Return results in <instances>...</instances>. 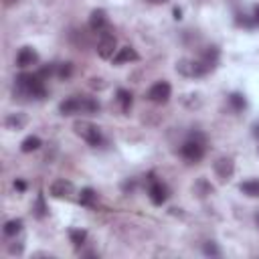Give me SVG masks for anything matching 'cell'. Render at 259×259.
Segmentation results:
<instances>
[{
  "label": "cell",
  "instance_id": "cell-12",
  "mask_svg": "<svg viewBox=\"0 0 259 259\" xmlns=\"http://www.w3.org/2000/svg\"><path fill=\"white\" fill-rule=\"evenodd\" d=\"M36 59H38V55H36L30 47L20 49V53L16 55V63H18V67H28V65H32V63H36Z\"/></svg>",
  "mask_w": 259,
  "mask_h": 259
},
{
  "label": "cell",
  "instance_id": "cell-18",
  "mask_svg": "<svg viewBox=\"0 0 259 259\" xmlns=\"http://www.w3.org/2000/svg\"><path fill=\"white\" fill-rule=\"evenodd\" d=\"M20 229H22V221H18V219H14V221H8V223L4 225V233H6L8 237H12V235H18V233H20Z\"/></svg>",
  "mask_w": 259,
  "mask_h": 259
},
{
  "label": "cell",
  "instance_id": "cell-8",
  "mask_svg": "<svg viewBox=\"0 0 259 259\" xmlns=\"http://www.w3.org/2000/svg\"><path fill=\"white\" fill-rule=\"evenodd\" d=\"M89 28H91L93 32H99V34L109 32V22H107V16H105L103 10H93V12H91Z\"/></svg>",
  "mask_w": 259,
  "mask_h": 259
},
{
  "label": "cell",
  "instance_id": "cell-27",
  "mask_svg": "<svg viewBox=\"0 0 259 259\" xmlns=\"http://www.w3.org/2000/svg\"><path fill=\"white\" fill-rule=\"evenodd\" d=\"M150 2H156L158 4V2H166V0H150Z\"/></svg>",
  "mask_w": 259,
  "mask_h": 259
},
{
  "label": "cell",
  "instance_id": "cell-6",
  "mask_svg": "<svg viewBox=\"0 0 259 259\" xmlns=\"http://www.w3.org/2000/svg\"><path fill=\"white\" fill-rule=\"evenodd\" d=\"M97 53L101 59H113V53H115V36L109 32H103L99 34V42H97Z\"/></svg>",
  "mask_w": 259,
  "mask_h": 259
},
{
  "label": "cell",
  "instance_id": "cell-5",
  "mask_svg": "<svg viewBox=\"0 0 259 259\" xmlns=\"http://www.w3.org/2000/svg\"><path fill=\"white\" fill-rule=\"evenodd\" d=\"M73 130H75V134L81 136L87 144H91V146H99V144H101V132H99V127H97L95 123H91V121H87V119H79V121H75Z\"/></svg>",
  "mask_w": 259,
  "mask_h": 259
},
{
  "label": "cell",
  "instance_id": "cell-24",
  "mask_svg": "<svg viewBox=\"0 0 259 259\" xmlns=\"http://www.w3.org/2000/svg\"><path fill=\"white\" fill-rule=\"evenodd\" d=\"M36 208H38V210H36V214H38V217H42V214H45V202H42V196H38Z\"/></svg>",
  "mask_w": 259,
  "mask_h": 259
},
{
  "label": "cell",
  "instance_id": "cell-3",
  "mask_svg": "<svg viewBox=\"0 0 259 259\" xmlns=\"http://www.w3.org/2000/svg\"><path fill=\"white\" fill-rule=\"evenodd\" d=\"M16 85H18V89H20L22 93H26V95H30V97H45V85H42L40 75L22 73V75H18Z\"/></svg>",
  "mask_w": 259,
  "mask_h": 259
},
{
  "label": "cell",
  "instance_id": "cell-4",
  "mask_svg": "<svg viewBox=\"0 0 259 259\" xmlns=\"http://www.w3.org/2000/svg\"><path fill=\"white\" fill-rule=\"evenodd\" d=\"M180 154H182L186 160H190V162H198V160L204 156V138L198 136V134L190 136V138L182 144Z\"/></svg>",
  "mask_w": 259,
  "mask_h": 259
},
{
  "label": "cell",
  "instance_id": "cell-26",
  "mask_svg": "<svg viewBox=\"0 0 259 259\" xmlns=\"http://www.w3.org/2000/svg\"><path fill=\"white\" fill-rule=\"evenodd\" d=\"M253 22H255V24H259V6L255 8V14H253Z\"/></svg>",
  "mask_w": 259,
  "mask_h": 259
},
{
  "label": "cell",
  "instance_id": "cell-10",
  "mask_svg": "<svg viewBox=\"0 0 259 259\" xmlns=\"http://www.w3.org/2000/svg\"><path fill=\"white\" fill-rule=\"evenodd\" d=\"M51 194H53L55 198H69V196L73 194V184H71L69 180H65V178L55 180V182L51 184Z\"/></svg>",
  "mask_w": 259,
  "mask_h": 259
},
{
  "label": "cell",
  "instance_id": "cell-1",
  "mask_svg": "<svg viewBox=\"0 0 259 259\" xmlns=\"http://www.w3.org/2000/svg\"><path fill=\"white\" fill-rule=\"evenodd\" d=\"M63 115H71V113H91L99 109V103L93 97H69L67 101H63L59 105Z\"/></svg>",
  "mask_w": 259,
  "mask_h": 259
},
{
  "label": "cell",
  "instance_id": "cell-23",
  "mask_svg": "<svg viewBox=\"0 0 259 259\" xmlns=\"http://www.w3.org/2000/svg\"><path fill=\"white\" fill-rule=\"evenodd\" d=\"M71 75V63H63L59 67V77H69Z\"/></svg>",
  "mask_w": 259,
  "mask_h": 259
},
{
  "label": "cell",
  "instance_id": "cell-11",
  "mask_svg": "<svg viewBox=\"0 0 259 259\" xmlns=\"http://www.w3.org/2000/svg\"><path fill=\"white\" fill-rule=\"evenodd\" d=\"M138 59H140V55H138L132 47H121V49H117V53L113 55V63H115V65L130 63V61H138Z\"/></svg>",
  "mask_w": 259,
  "mask_h": 259
},
{
  "label": "cell",
  "instance_id": "cell-25",
  "mask_svg": "<svg viewBox=\"0 0 259 259\" xmlns=\"http://www.w3.org/2000/svg\"><path fill=\"white\" fill-rule=\"evenodd\" d=\"M14 188H18V190H24V188H26V184H24L22 180H16V182H14Z\"/></svg>",
  "mask_w": 259,
  "mask_h": 259
},
{
  "label": "cell",
  "instance_id": "cell-14",
  "mask_svg": "<svg viewBox=\"0 0 259 259\" xmlns=\"http://www.w3.org/2000/svg\"><path fill=\"white\" fill-rule=\"evenodd\" d=\"M241 190L247 196H259V180H247L241 184Z\"/></svg>",
  "mask_w": 259,
  "mask_h": 259
},
{
  "label": "cell",
  "instance_id": "cell-29",
  "mask_svg": "<svg viewBox=\"0 0 259 259\" xmlns=\"http://www.w3.org/2000/svg\"><path fill=\"white\" fill-rule=\"evenodd\" d=\"M6 2H8V4H12V2H14V0H6Z\"/></svg>",
  "mask_w": 259,
  "mask_h": 259
},
{
  "label": "cell",
  "instance_id": "cell-2",
  "mask_svg": "<svg viewBox=\"0 0 259 259\" xmlns=\"http://www.w3.org/2000/svg\"><path fill=\"white\" fill-rule=\"evenodd\" d=\"M212 69V65L204 59H180L176 63V71L184 77H202Z\"/></svg>",
  "mask_w": 259,
  "mask_h": 259
},
{
  "label": "cell",
  "instance_id": "cell-20",
  "mask_svg": "<svg viewBox=\"0 0 259 259\" xmlns=\"http://www.w3.org/2000/svg\"><path fill=\"white\" fill-rule=\"evenodd\" d=\"M69 235H71V241H73V245H75V247L83 245V241H85V237H87V233H85V231H71Z\"/></svg>",
  "mask_w": 259,
  "mask_h": 259
},
{
  "label": "cell",
  "instance_id": "cell-15",
  "mask_svg": "<svg viewBox=\"0 0 259 259\" xmlns=\"http://www.w3.org/2000/svg\"><path fill=\"white\" fill-rule=\"evenodd\" d=\"M38 148H40V140H38L36 136H28V138L22 142V146H20L22 152H34V150H38Z\"/></svg>",
  "mask_w": 259,
  "mask_h": 259
},
{
  "label": "cell",
  "instance_id": "cell-22",
  "mask_svg": "<svg viewBox=\"0 0 259 259\" xmlns=\"http://www.w3.org/2000/svg\"><path fill=\"white\" fill-rule=\"evenodd\" d=\"M202 251H204L206 255H212V257H219V255H221V249H219L214 243H206V245L202 247Z\"/></svg>",
  "mask_w": 259,
  "mask_h": 259
},
{
  "label": "cell",
  "instance_id": "cell-13",
  "mask_svg": "<svg viewBox=\"0 0 259 259\" xmlns=\"http://www.w3.org/2000/svg\"><path fill=\"white\" fill-rule=\"evenodd\" d=\"M233 160L231 158H221V160H217L214 162V170H217V174L225 180V178H229L231 174H233Z\"/></svg>",
  "mask_w": 259,
  "mask_h": 259
},
{
  "label": "cell",
  "instance_id": "cell-7",
  "mask_svg": "<svg viewBox=\"0 0 259 259\" xmlns=\"http://www.w3.org/2000/svg\"><path fill=\"white\" fill-rule=\"evenodd\" d=\"M170 83L168 81H158V83H154L152 87H150V91H148V97L154 101V103H166L168 101V97H170Z\"/></svg>",
  "mask_w": 259,
  "mask_h": 259
},
{
  "label": "cell",
  "instance_id": "cell-21",
  "mask_svg": "<svg viewBox=\"0 0 259 259\" xmlns=\"http://www.w3.org/2000/svg\"><path fill=\"white\" fill-rule=\"evenodd\" d=\"M229 101L233 103L235 109H243V107H245V99H243V95H239V93H233V95L229 97Z\"/></svg>",
  "mask_w": 259,
  "mask_h": 259
},
{
  "label": "cell",
  "instance_id": "cell-28",
  "mask_svg": "<svg viewBox=\"0 0 259 259\" xmlns=\"http://www.w3.org/2000/svg\"><path fill=\"white\" fill-rule=\"evenodd\" d=\"M255 221H257V225H259V212H257V217H255Z\"/></svg>",
  "mask_w": 259,
  "mask_h": 259
},
{
  "label": "cell",
  "instance_id": "cell-9",
  "mask_svg": "<svg viewBox=\"0 0 259 259\" xmlns=\"http://www.w3.org/2000/svg\"><path fill=\"white\" fill-rule=\"evenodd\" d=\"M148 192H150V198L154 204H162L168 198V188L162 182H158L154 176H150V190Z\"/></svg>",
  "mask_w": 259,
  "mask_h": 259
},
{
  "label": "cell",
  "instance_id": "cell-16",
  "mask_svg": "<svg viewBox=\"0 0 259 259\" xmlns=\"http://www.w3.org/2000/svg\"><path fill=\"white\" fill-rule=\"evenodd\" d=\"M26 123V117L22 115V113H16V115H10L8 119H6V125L10 127V130H20L22 125Z\"/></svg>",
  "mask_w": 259,
  "mask_h": 259
},
{
  "label": "cell",
  "instance_id": "cell-17",
  "mask_svg": "<svg viewBox=\"0 0 259 259\" xmlns=\"http://www.w3.org/2000/svg\"><path fill=\"white\" fill-rule=\"evenodd\" d=\"M117 99H119V103H121V109H123V111H130V107H132V93L125 91V89H119V91H117Z\"/></svg>",
  "mask_w": 259,
  "mask_h": 259
},
{
  "label": "cell",
  "instance_id": "cell-19",
  "mask_svg": "<svg viewBox=\"0 0 259 259\" xmlns=\"http://www.w3.org/2000/svg\"><path fill=\"white\" fill-rule=\"evenodd\" d=\"M93 200H95V192H93L91 188H83L81 194H79V202L85 204V206H91Z\"/></svg>",
  "mask_w": 259,
  "mask_h": 259
}]
</instances>
